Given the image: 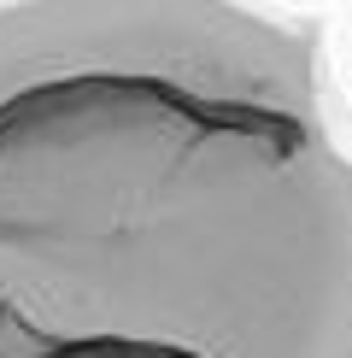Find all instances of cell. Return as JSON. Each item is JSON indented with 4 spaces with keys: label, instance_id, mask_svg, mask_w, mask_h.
<instances>
[{
    "label": "cell",
    "instance_id": "1",
    "mask_svg": "<svg viewBox=\"0 0 352 358\" xmlns=\"http://www.w3.org/2000/svg\"><path fill=\"white\" fill-rule=\"evenodd\" d=\"M305 18L0 6V358H352V147Z\"/></svg>",
    "mask_w": 352,
    "mask_h": 358
}]
</instances>
